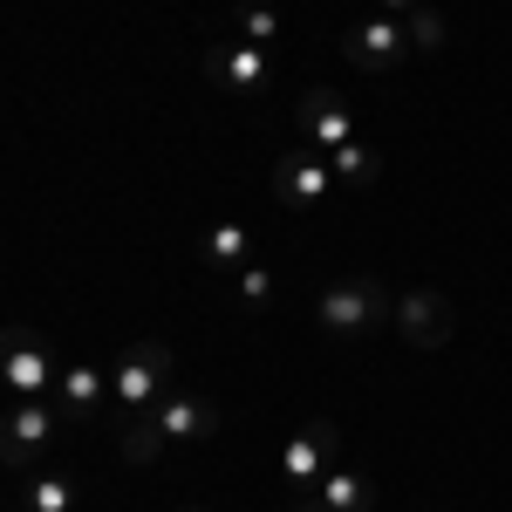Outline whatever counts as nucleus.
Segmentation results:
<instances>
[{
  "label": "nucleus",
  "instance_id": "1",
  "mask_svg": "<svg viewBox=\"0 0 512 512\" xmlns=\"http://www.w3.org/2000/svg\"><path fill=\"white\" fill-rule=\"evenodd\" d=\"M390 315H396V294H390V287H376L369 274L335 280V287L315 301V321L328 328V335H369V328H383Z\"/></svg>",
  "mask_w": 512,
  "mask_h": 512
},
{
  "label": "nucleus",
  "instance_id": "2",
  "mask_svg": "<svg viewBox=\"0 0 512 512\" xmlns=\"http://www.w3.org/2000/svg\"><path fill=\"white\" fill-rule=\"evenodd\" d=\"M55 349H48V335H41L35 321H7L0 328V383L21 396H41L48 383H55Z\"/></svg>",
  "mask_w": 512,
  "mask_h": 512
},
{
  "label": "nucleus",
  "instance_id": "3",
  "mask_svg": "<svg viewBox=\"0 0 512 512\" xmlns=\"http://www.w3.org/2000/svg\"><path fill=\"white\" fill-rule=\"evenodd\" d=\"M390 328L410 349H444V342L458 335V308H451V294H437V287H410V294L396 301Z\"/></svg>",
  "mask_w": 512,
  "mask_h": 512
},
{
  "label": "nucleus",
  "instance_id": "4",
  "mask_svg": "<svg viewBox=\"0 0 512 512\" xmlns=\"http://www.w3.org/2000/svg\"><path fill=\"white\" fill-rule=\"evenodd\" d=\"M342 55H349V69H362V76H390L396 62L410 55V41H403V21H390V14H362V21H349V35H342Z\"/></svg>",
  "mask_w": 512,
  "mask_h": 512
},
{
  "label": "nucleus",
  "instance_id": "5",
  "mask_svg": "<svg viewBox=\"0 0 512 512\" xmlns=\"http://www.w3.org/2000/svg\"><path fill=\"white\" fill-rule=\"evenodd\" d=\"M205 82H219L226 96H260L274 82V55L253 41H219V48H205Z\"/></svg>",
  "mask_w": 512,
  "mask_h": 512
},
{
  "label": "nucleus",
  "instance_id": "6",
  "mask_svg": "<svg viewBox=\"0 0 512 512\" xmlns=\"http://www.w3.org/2000/svg\"><path fill=\"white\" fill-rule=\"evenodd\" d=\"M48 437H55V417L28 396V403L0 424V472H21V478H28L41 465V451H48Z\"/></svg>",
  "mask_w": 512,
  "mask_h": 512
},
{
  "label": "nucleus",
  "instance_id": "7",
  "mask_svg": "<svg viewBox=\"0 0 512 512\" xmlns=\"http://www.w3.org/2000/svg\"><path fill=\"white\" fill-rule=\"evenodd\" d=\"M117 403H151V396L171 383V349L164 342H130V349L117 355Z\"/></svg>",
  "mask_w": 512,
  "mask_h": 512
},
{
  "label": "nucleus",
  "instance_id": "8",
  "mask_svg": "<svg viewBox=\"0 0 512 512\" xmlns=\"http://www.w3.org/2000/svg\"><path fill=\"white\" fill-rule=\"evenodd\" d=\"M328 185H335V171H328V158H321V151H287V158L274 164V198H280V205H294V212L321 205V198H328Z\"/></svg>",
  "mask_w": 512,
  "mask_h": 512
},
{
  "label": "nucleus",
  "instance_id": "9",
  "mask_svg": "<svg viewBox=\"0 0 512 512\" xmlns=\"http://www.w3.org/2000/svg\"><path fill=\"white\" fill-rule=\"evenodd\" d=\"M335 444H342V437H335V424H328V417H315V424H301V437H287L280 465H287V478H294V492L321 478V465L335 458Z\"/></svg>",
  "mask_w": 512,
  "mask_h": 512
},
{
  "label": "nucleus",
  "instance_id": "10",
  "mask_svg": "<svg viewBox=\"0 0 512 512\" xmlns=\"http://www.w3.org/2000/svg\"><path fill=\"white\" fill-rule=\"evenodd\" d=\"M117 451L130 465H151L164 451V424H158V403H117Z\"/></svg>",
  "mask_w": 512,
  "mask_h": 512
},
{
  "label": "nucleus",
  "instance_id": "11",
  "mask_svg": "<svg viewBox=\"0 0 512 512\" xmlns=\"http://www.w3.org/2000/svg\"><path fill=\"white\" fill-rule=\"evenodd\" d=\"M301 123H308V144H315L321 158H328L335 144H349V103H342L335 89H308V103H301Z\"/></svg>",
  "mask_w": 512,
  "mask_h": 512
},
{
  "label": "nucleus",
  "instance_id": "12",
  "mask_svg": "<svg viewBox=\"0 0 512 512\" xmlns=\"http://www.w3.org/2000/svg\"><path fill=\"white\" fill-rule=\"evenodd\" d=\"M158 424H164V437H212L219 431V403H205V396H164Z\"/></svg>",
  "mask_w": 512,
  "mask_h": 512
},
{
  "label": "nucleus",
  "instance_id": "13",
  "mask_svg": "<svg viewBox=\"0 0 512 512\" xmlns=\"http://www.w3.org/2000/svg\"><path fill=\"white\" fill-rule=\"evenodd\" d=\"M328 171H335V185H376V178H383V158H376V151H369V144H335V151H328Z\"/></svg>",
  "mask_w": 512,
  "mask_h": 512
},
{
  "label": "nucleus",
  "instance_id": "14",
  "mask_svg": "<svg viewBox=\"0 0 512 512\" xmlns=\"http://www.w3.org/2000/svg\"><path fill=\"white\" fill-rule=\"evenodd\" d=\"M321 499H328L335 512H369L376 506V485H369L362 472H349V465H335V472L321 478Z\"/></svg>",
  "mask_w": 512,
  "mask_h": 512
},
{
  "label": "nucleus",
  "instance_id": "15",
  "mask_svg": "<svg viewBox=\"0 0 512 512\" xmlns=\"http://www.w3.org/2000/svg\"><path fill=\"white\" fill-rule=\"evenodd\" d=\"M403 41H410L417 55H437V48L451 41V28H444V14H437V7H424V0H417V7L403 14Z\"/></svg>",
  "mask_w": 512,
  "mask_h": 512
},
{
  "label": "nucleus",
  "instance_id": "16",
  "mask_svg": "<svg viewBox=\"0 0 512 512\" xmlns=\"http://www.w3.org/2000/svg\"><path fill=\"white\" fill-rule=\"evenodd\" d=\"M62 403L76 417H103V376L96 369H62Z\"/></svg>",
  "mask_w": 512,
  "mask_h": 512
},
{
  "label": "nucleus",
  "instance_id": "17",
  "mask_svg": "<svg viewBox=\"0 0 512 512\" xmlns=\"http://www.w3.org/2000/svg\"><path fill=\"white\" fill-rule=\"evenodd\" d=\"M246 253H253V239H246V226H212V239H205V260H212L219 274H233V267H246Z\"/></svg>",
  "mask_w": 512,
  "mask_h": 512
},
{
  "label": "nucleus",
  "instance_id": "18",
  "mask_svg": "<svg viewBox=\"0 0 512 512\" xmlns=\"http://www.w3.org/2000/svg\"><path fill=\"white\" fill-rule=\"evenodd\" d=\"M233 21H239V35L253 41V48H267V41L280 35V7H267V0H239Z\"/></svg>",
  "mask_w": 512,
  "mask_h": 512
},
{
  "label": "nucleus",
  "instance_id": "19",
  "mask_svg": "<svg viewBox=\"0 0 512 512\" xmlns=\"http://www.w3.org/2000/svg\"><path fill=\"white\" fill-rule=\"evenodd\" d=\"M69 506H76L69 478H55V472H35V478H28V512H69Z\"/></svg>",
  "mask_w": 512,
  "mask_h": 512
},
{
  "label": "nucleus",
  "instance_id": "20",
  "mask_svg": "<svg viewBox=\"0 0 512 512\" xmlns=\"http://www.w3.org/2000/svg\"><path fill=\"white\" fill-rule=\"evenodd\" d=\"M239 301H246V308H267V301H274V274H260V267H239Z\"/></svg>",
  "mask_w": 512,
  "mask_h": 512
},
{
  "label": "nucleus",
  "instance_id": "21",
  "mask_svg": "<svg viewBox=\"0 0 512 512\" xmlns=\"http://www.w3.org/2000/svg\"><path fill=\"white\" fill-rule=\"evenodd\" d=\"M410 7H417V0H376V14H390V21H403Z\"/></svg>",
  "mask_w": 512,
  "mask_h": 512
},
{
  "label": "nucleus",
  "instance_id": "22",
  "mask_svg": "<svg viewBox=\"0 0 512 512\" xmlns=\"http://www.w3.org/2000/svg\"><path fill=\"white\" fill-rule=\"evenodd\" d=\"M294 512H335L328 499H308V492H294Z\"/></svg>",
  "mask_w": 512,
  "mask_h": 512
},
{
  "label": "nucleus",
  "instance_id": "23",
  "mask_svg": "<svg viewBox=\"0 0 512 512\" xmlns=\"http://www.w3.org/2000/svg\"><path fill=\"white\" fill-rule=\"evenodd\" d=\"M178 512H205V506H178Z\"/></svg>",
  "mask_w": 512,
  "mask_h": 512
}]
</instances>
